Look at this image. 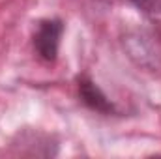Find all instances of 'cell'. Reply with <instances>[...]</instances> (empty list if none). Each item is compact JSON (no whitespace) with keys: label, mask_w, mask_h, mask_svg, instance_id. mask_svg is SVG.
I'll return each mask as SVG.
<instances>
[{"label":"cell","mask_w":161,"mask_h":159,"mask_svg":"<svg viewBox=\"0 0 161 159\" xmlns=\"http://www.w3.org/2000/svg\"><path fill=\"white\" fill-rule=\"evenodd\" d=\"M135 8H139L144 13L161 15V0H131Z\"/></svg>","instance_id":"3"},{"label":"cell","mask_w":161,"mask_h":159,"mask_svg":"<svg viewBox=\"0 0 161 159\" xmlns=\"http://www.w3.org/2000/svg\"><path fill=\"white\" fill-rule=\"evenodd\" d=\"M64 23L60 19H43L34 34V49L43 62H54L58 56Z\"/></svg>","instance_id":"1"},{"label":"cell","mask_w":161,"mask_h":159,"mask_svg":"<svg viewBox=\"0 0 161 159\" xmlns=\"http://www.w3.org/2000/svg\"><path fill=\"white\" fill-rule=\"evenodd\" d=\"M77 88H79L80 101L88 109H92V111H96L99 114H113L114 112V103L103 94V90L90 77H86V75L79 77L77 79Z\"/></svg>","instance_id":"2"}]
</instances>
